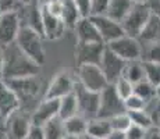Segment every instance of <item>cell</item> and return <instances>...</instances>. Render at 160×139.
<instances>
[{"mask_svg": "<svg viewBox=\"0 0 160 139\" xmlns=\"http://www.w3.org/2000/svg\"><path fill=\"white\" fill-rule=\"evenodd\" d=\"M74 32L78 43H104L89 17L81 18L74 28Z\"/></svg>", "mask_w": 160, "mask_h": 139, "instance_id": "18", "label": "cell"}, {"mask_svg": "<svg viewBox=\"0 0 160 139\" xmlns=\"http://www.w3.org/2000/svg\"><path fill=\"white\" fill-rule=\"evenodd\" d=\"M104 47H106L104 43H78L77 42V46H75L77 66H81V64H98L99 66Z\"/></svg>", "mask_w": 160, "mask_h": 139, "instance_id": "15", "label": "cell"}, {"mask_svg": "<svg viewBox=\"0 0 160 139\" xmlns=\"http://www.w3.org/2000/svg\"><path fill=\"white\" fill-rule=\"evenodd\" d=\"M25 139H45L43 138V132H42V127H36V125H31V129L27 135Z\"/></svg>", "mask_w": 160, "mask_h": 139, "instance_id": "40", "label": "cell"}, {"mask_svg": "<svg viewBox=\"0 0 160 139\" xmlns=\"http://www.w3.org/2000/svg\"><path fill=\"white\" fill-rule=\"evenodd\" d=\"M150 10L148 7L145 2H137L130 13L125 15V18L121 21V27L125 35L132 36V38H138L139 33L142 32L143 27L146 25L148 20L150 18Z\"/></svg>", "mask_w": 160, "mask_h": 139, "instance_id": "3", "label": "cell"}, {"mask_svg": "<svg viewBox=\"0 0 160 139\" xmlns=\"http://www.w3.org/2000/svg\"><path fill=\"white\" fill-rule=\"evenodd\" d=\"M21 6L20 0H0V8L2 11H15Z\"/></svg>", "mask_w": 160, "mask_h": 139, "instance_id": "38", "label": "cell"}, {"mask_svg": "<svg viewBox=\"0 0 160 139\" xmlns=\"http://www.w3.org/2000/svg\"><path fill=\"white\" fill-rule=\"evenodd\" d=\"M2 13H3V11H2V8H0V15H2Z\"/></svg>", "mask_w": 160, "mask_h": 139, "instance_id": "51", "label": "cell"}, {"mask_svg": "<svg viewBox=\"0 0 160 139\" xmlns=\"http://www.w3.org/2000/svg\"><path fill=\"white\" fill-rule=\"evenodd\" d=\"M21 18L18 11H3L0 15V47L15 42L20 32Z\"/></svg>", "mask_w": 160, "mask_h": 139, "instance_id": "10", "label": "cell"}, {"mask_svg": "<svg viewBox=\"0 0 160 139\" xmlns=\"http://www.w3.org/2000/svg\"><path fill=\"white\" fill-rule=\"evenodd\" d=\"M155 92H156V97L160 99V83L158 86H155Z\"/></svg>", "mask_w": 160, "mask_h": 139, "instance_id": "46", "label": "cell"}, {"mask_svg": "<svg viewBox=\"0 0 160 139\" xmlns=\"http://www.w3.org/2000/svg\"><path fill=\"white\" fill-rule=\"evenodd\" d=\"M128 116L131 118V122L135 125H139L145 129H149L150 127H153V121L150 118V116L143 110H135V111H127Z\"/></svg>", "mask_w": 160, "mask_h": 139, "instance_id": "29", "label": "cell"}, {"mask_svg": "<svg viewBox=\"0 0 160 139\" xmlns=\"http://www.w3.org/2000/svg\"><path fill=\"white\" fill-rule=\"evenodd\" d=\"M6 135V118L0 116V139H4Z\"/></svg>", "mask_w": 160, "mask_h": 139, "instance_id": "43", "label": "cell"}, {"mask_svg": "<svg viewBox=\"0 0 160 139\" xmlns=\"http://www.w3.org/2000/svg\"><path fill=\"white\" fill-rule=\"evenodd\" d=\"M125 66H127V61H124L116 53H113L107 46L104 47L102 58H100V63H99V67L102 68L107 82L113 85L117 79L121 78L122 74H124Z\"/></svg>", "mask_w": 160, "mask_h": 139, "instance_id": "11", "label": "cell"}, {"mask_svg": "<svg viewBox=\"0 0 160 139\" xmlns=\"http://www.w3.org/2000/svg\"><path fill=\"white\" fill-rule=\"evenodd\" d=\"M145 139H160V127H150L149 129H146Z\"/></svg>", "mask_w": 160, "mask_h": 139, "instance_id": "41", "label": "cell"}, {"mask_svg": "<svg viewBox=\"0 0 160 139\" xmlns=\"http://www.w3.org/2000/svg\"><path fill=\"white\" fill-rule=\"evenodd\" d=\"M15 43L29 58H32L38 66H43L46 61V50L43 46V36L38 31L29 27H21Z\"/></svg>", "mask_w": 160, "mask_h": 139, "instance_id": "2", "label": "cell"}, {"mask_svg": "<svg viewBox=\"0 0 160 139\" xmlns=\"http://www.w3.org/2000/svg\"><path fill=\"white\" fill-rule=\"evenodd\" d=\"M135 3L137 2H134V0H110L104 14L117 22H121L125 18V15L130 13Z\"/></svg>", "mask_w": 160, "mask_h": 139, "instance_id": "19", "label": "cell"}, {"mask_svg": "<svg viewBox=\"0 0 160 139\" xmlns=\"http://www.w3.org/2000/svg\"><path fill=\"white\" fill-rule=\"evenodd\" d=\"M112 127L110 121L107 118H99L95 117L92 120H88V127H87V134H89L95 139H106L112 132Z\"/></svg>", "mask_w": 160, "mask_h": 139, "instance_id": "21", "label": "cell"}, {"mask_svg": "<svg viewBox=\"0 0 160 139\" xmlns=\"http://www.w3.org/2000/svg\"><path fill=\"white\" fill-rule=\"evenodd\" d=\"M64 121V127H66V132L67 135H72V137H81L87 132V127H88V120L84 118L82 116L77 114L74 117H70Z\"/></svg>", "mask_w": 160, "mask_h": 139, "instance_id": "25", "label": "cell"}, {"mask_svg": "<svg viewBox=\"0 0 160 139\" xmlns=\"http://www.w3.org/2000/svg\"><path fill=\"white\" fill-rule=\"evenodd\" d=\"M63 139H78V137H72V135H66Z\"/></svg>", "mask_w": 160, "mask_h": 139, "instance_id": "48", "label": "cell"}, {"mask_svg": "<svg viewBox=\"0 0 160 139\" xmlns=\"http://www.w3.org/2000/svg\"><path fill=\"white\" fill-rule=\"evenodd\" d=\"M48 2H50V0H39V3H41V4H45V3H48Z\"/></svg>", "mask_w": 160, "mask_h": 139, "instance_id": "49", "label": "cell"}, {"mask_svg": "<svg viewBox=\"0 0 160 139\" xmlns=\"http://www.w3.org/2000/svg\"><path fill=\"white\" fill-rule=\"evenodd\" d=\"M74 3H75L77 7H78L82 18L91 17V0H74Z\"/></svg>", "mask_w": 160, "mask_h": 139, "instance_id": "37", "label": "cell"}, {"mask_svg": "<svg viewBox=\"0 0 160 139\" xmlns=\"http://www.w3.org/2000/svg\"><path fill=\"white\" fill-rule=\"evenodd\" d=\"M146 102L142 97H139L138 95L132 93L130 97H127L124 100V106L127 111H135V110H143L145 109Z\"/></svg>", "mask_w": 160, "mask_h": 139, "instance_id": "32", "label": "cell"}, {"mask_svg": "<svg viewBox=\"0 0 160 139\" xmlns=\"http://www.w3.org/2000/svg\"><path fill=\"white\" fill-rule=\"evenodd\" d=\"M7 85L15 92V95L18 96L21 102V109L31 103L32 100H35L38 97V95L41 93L42 89V82L38 78V75L33 77H25V78H18V79H10L6 81Z\"/></svg>", "mask_w": 160, "mask_h": 139, "instance_id": "4", "label": "cell"}, {"mask_svg": "<svg viewBox=\"0 0 160 139\" xmlns=\"http://www.w3.org/2000/svg\"><path fill=\"white\" fill-rule=\"evenodd\" d=\"M145 135H146V129L135 124H131L125 131L127 139H145Z\"/></svg>", "mask_w": 160, "mask_h": 139, "instance_id": "34", "label": "cell"}, {"mask_svg": "<svg viewBox=\"0 0 160 139\" xmlns=\"http://www.w3.org/2000/svg\"><path fill=\"white\" fill-rule=\"evenodd\" d=\"M63 2V10H61V20H63L64 25L67 29H72L75 28L77 22L82 18L81 13H79L77 4L74 0H61Z\"/></svg>", "mask_w": 160, "mask_h": 139, "instance_id": "22", "label": "cell"}, {"mask_svg": "<svg viewBox=\"0 0 160 139\" xmlns=\"http://www.w3.org/2000/svg\"><path fill=\"white\" fill-rule=\"evenodd\" d=\"M146 4L150 10V14L160 18V0H146Z\"/></svg>", "mask_w": 160, "mask_h": 139, "instance_id": "39", "label": "cell"}, {"mask_svg": "<svg viewBox=\"0 0 160 139\" xmlns=\"http://www.w3.org/2000/svg\"><path fill=\"white\" fill-rule=\"evenodd\" d=\"M31 2H36V0H20L21 4H27V3H31ZM39 2V0H38Z\"/></svg>", "mask_w": 160, "mask_h": 139, "instance_id": "47", "label": "cell"}, {"mask_svg": "<svg viewBox=\"0 0 160 139\" xmlns=\"http://www.w3.org/2000/svg\"><path fill=\"white\" fill-rule=\"evenodd\" d=\"M107 47L116 53L120 58L124 61L132 60H142L143 52H142V42L138 38H132L128 35H122L120 38L114 39L110 43H107Z\"/></svg>", "mask_w": 160, "mask_h": 139, "instance_id": "5", "label": "cell"}, {"mask_svg": "<svg viewBox=\"0 0 160 139\" xmlns=\"http://www.w3.org/2000/svg\"><path fill=\"white\" fill-rule=\"evenodd\" d=\"M78 83H81L85 89L92 92H100L109 85L106 77H104L102 68L98 64H81L78 66Z\"/></svg>", "mask_w": 160, "mask_h": 139, "instance_id": "6", "label": "cell"}, {"mask_svg": "<svg viewBox=\"0 0 160 139\" xmlns=\"http://www.w3.org/2000/svg\"><path fill=\"white\" fill-rule=\"evenodd\" d=\"M134 93L138 95L139 97H142L145 102H149L150 99L156 97V92H155V86L150 82H148L146 79L139 81L138 83L134 85Z\"/></svg>", "mask_w": 160, "mask_h": 139, "instance_id": "28", "label": "cell"}, {"mask_svg": "<svg viewBox=\"0 0 160 139\" xmlns=\"http://www.w3.org/2000/svg\"><path fill=\"white\" fill-rule=\"evenodd\" d=\"M141 42L145 43H160V18L150 15V18L148 20L146 25L143 27L142 32L138 36Z\"/></svg>", "mask_w": 160, "mask_h": 139, "instance_id": "20", "label": "cell"}, {"mask_svg": "<svg viewBox=\"0 0 160 139\" xmlns=\"http://www.w3.org/2000/svg\"><path fill=\"white\" fill-rule=\"evenodd\" d=\"M142 66L143 71H145V79L152 83L153 86H158L160 83V64L142 60Z\"/></svg>", "mask_w": 160, "mask_h": 139, "instance_id": "27", "label": "cell"}, {"mask_svg": "<svg viewBox=\"0 0 160 139\" xmlns=\"http://www.w3.org/2000/svg\"><path fill=\"white\" fill-rule=\"evenodd\" d=\"M153 125L160 127V111L158 113V116H156V118H155V122H153Z\"/></svg>", "mask_w": 160, "mask_h": 139, "instance_id": "45", "label": "cell"}, {"mask_svg": "<svg viewBox=\"0 0 160 139\" xmlns=\"http://www.w3.org/2000/svg\"><path fill=\"white\" fill-rule=\"evenodd\" d=\"M42 132H43L45 139H63L67 135L64 121L60 117H56V118L46 122L42 127Z\"/></svg>", "mask_w": 160, "mask_h": 139, "instance_id": "24", "label": "cell"}, {"mask_svg": "<svg viewBox=\"0 0 160 139\" xmlns=\"http://www.w3.org/2000/svg\"><path fill=\"white\" fill-rule=\"evenodd\" d=\"M42 6H43L50 14L61 18V10H63V2H61V0H50V2L45 3V4H42Z\"/></svg>", "mask_w": 160, "mask_h": 139, "instance_id": "36", "label": "cell"}, {"mask_svg": "<svg viewBox=\"0 0 160 139\" xmlns=\"http://www.w3.org/2000/svg\"><path fill=\"white\" fill-rule=\"evenodd\" d=\"M124 111H127L124 106V100L117 95L114 86L109 83L99 93V110H98L96 117L109 120L116 114L124 113Z\"/></svg>", "mask_w": 160, "mask_h": 139, "instance_id": "7", "label": "cell"}, {"mask_svg": "<svg viewBox=\"0 0 160 139\" xmlns=\"http://www.w3.org/2000/svg\"><path fill=\"white\" fill-rule=\"evenodd\" d=\"M134 2H146V0H134Z\"/></svg>", "mask_w": 160, "mask_h": 139, "instance_id": "50", "label": "cell"}, {"mask_svg": "<svg viewBox=\"0 0 160 139\" xmlns=\"http://www.w3.org/2000/svg\"><path fill=\"white\" fill-rule=\"evenodd\" d=\"M106 139H127V137H125V132L122 131H112Z\"/></svg>", "mask_w": 160, "mask_h": 139, "instance_id": "42", "label": "cell"}, {"mask_svg": "<svg viewBox=\"0 0 160 139\" xmlns=\"http://www.w3.org/2000/svg\"><path fill=\"white\" fill-rule=\"evenodd\" d=\"M3 52V81L39 75L41 66L24 53L15 42L2 47Z\"/></svg>", "mask_w": 160, "mask_h": 139, "instance_id": "1", "label": "cell"}, {"mask_svg": "<svg viewBox=\"0 0 160 139\" xmlns=\"http://www.w3.org/2000/svg\"><path fill=\"white\" fill-rule=\"evenodd\" d=\"M31 125V113L24 109L17 110L6 120L4 139H25Z\"/></svg>", "mask_w": 160, "mask_h": 139, "instance_id": "9", "label": "cell"}, {"mask_svg": "<svg viewBox=\"0 0 160 139\" xmlns=\"http://www.w3.org/2000/svg\"><path fill=\"white\" fill-rule=\"evenodd\" d=\"M91 21L93 22V25L96 27L98 32H99L102 41L106 43H110L114 39L120 38V36L125 35L122 27L120 22L109 18L106 14H99V15H91Z\"/></svg>", "mask_w": 160, "mask_h": 139, "instance_id": "13", "label": "cell"}, {"mask_svg": "<svg viewBox=\"0 0 160 139\" xmlns=\"http://www.w3.org/2000/svg\"><path fill=\"white\" fill-rule=\"evenodd\" d=\"M113 86H114L117 95H118V96L121 97L122 100H125V99L130 97L131 95L134 93V83L128 81L125 77H121V78H118L114 83H113Z\"/></svg>", "mask_w": 160, "mask_h": 139, "instance_id": "31", "label": "cell"}, {"mask_svg": "<svg viewBox=\"0 0 160 139\" xmlns=\"http://www.w3.org/2000/svg\"><path fill=\"white\" fill-rule=\"evenodd\" d=\"M122 77H125V78L130 82L134 83V85L138 83L139 81H143V79H145V71H143L142 60L127 61V66H125Z\"/></svg>", "mask_w": 160, "mask_h": 139, "instance_id": "26", "label": "cell"}, {"mask_svg": "<svg viewBox=\"0 0 160 139\" xmlns=\"http://www.w3.org/2000/svg\"><path fill=\"white\" fill-rule=\"evenodd\" d=\"M21 109V102L6 81H0V116L6 120Z\"/></svg>", "mask_w": 160, "mask_h": 139, "instance_id": "17", "label": "cell"}, {"mask_svg": "<svg viewBox=\"0 0 160 139\" xmlns=\"http://www.w3.org/2000/svg\"><path fill=\"white\" fill-rule=\"evenodd\" d=\"M110 0H91V15L104 14Z\"/></svg>", "mask_w": 160, "mask_h": 139, "instance_id": "35", "label": "cell"}, {"mask_svg": "<svg viewBox=\"0 0 160 139\" xmlns=\"http://www.w3.org/2000/svg\"><path fill=\"white\" fill-rule=\"evenodd\" d=\"M74 93L78 103V114L87 120H92L98 116L99 110V93L85 89L81 83L75 82Z\"/></svg>", "mask_w": 160, "mask_h": 139, "instance_id": "8", "label": "cell"}, {"mask_svg": "<svg viewBox=\"0 0 160 139\" xmlns=\"http://www.w3.org/2000/svg\"><path fill=\"white\" fill-rule=\"evenodd\" d=\"M142 60L160 64V43H149L145 52V57H142Z\"/></svg>", "mask_w": 160, "mask_h": 139, "instance_id": "33", "label": "cell"}, {"mask_svg": "<svg viewBox=\"0 0 160 139\" xmlns=\"http://www.w3.org/2000/svg\"><path fill=\"white\" fill-rule=\"evenodd\" d=\"M78 114V103L74 91L71 93L66 95L58 100V117L61 120H67Z\"/></svg>", "mask_w": 160, "mask_h": 139, "instance_id": "23", "label": "cell"}, {"mask_svg": "<svg viewBox=\"0 0 160 139\" xmlns=\"http://www.w3.org/2000/svg\"><path fill=\"white\" fill-rule=\"evenodd\" d=\"M0 81H3V52L0 47Z\"/></svg>", "mask_w": 160, "mask_h": 139, "instance_id": "44", "label": "cell"}, {"mask_svg": "<svg viewBox=\"0 0 160 139\" xmlns=\"http://www.w3.org/2000/svg\"><path fill=\"white\" fill-rule=\"evenodd\" d=\"M75 79H74L72 74L70 71H60V72L54 74L49 83L48 89H46L45 97L48 99H61L66 95L71 93L75 86Z\"/></svg>", "mask_w": 160, "mask_h": 139, "instance_id": "12", "label": "cell"}, {"mask_svg": "<svg viewBox=\"0 0 160 139\" xmlns=\"http://www.w3.org/2000/svg\"><path fill=\"white\" fill-rule=\"evenodd\" d=\"M58 100L60 99L43 97V100L31 113V124L36 127H43L48 121L58 117Z\"/></svg>", "mask_w": 160, "mask_h": 139, "instance_id": "14", "label": "cell"}, {"mask_svg": "<svg viewBox=\"0 0 160 139\" xmlns=\"http://www.w3.org/2000/svg\"><path fill=\"white\" fill-rule=\"evenodd\" d=\"M42 6V4H41ZM66 25L60 17L50 14L42 6V36L48 41H57L66 33Z\"/></svg>", "mask_w": 160, "mask_h": 139, "instance_id": "16", "label": "cell"}, {"mask_svg": "<svg viewBox=\"0 0 160 139\" xmlns=\"http://www.w3.org/2000/svg\"><path fill=\"white\" fill-rule=\"evenodd\" d=\"M109 121H110V127H112L113 131H122V132L127 131L128 127L132 124L127 111L116 114V116H113L112 118H109Z\"/></svg>", "mask_w": 160, "mask_h": 139, "instance_id": "30", "label": "cell"}]
</instances>
